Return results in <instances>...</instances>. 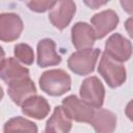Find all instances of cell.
Here are the masks:
<instances>
[{"instance_id": "6da1fadb", "label": "cell", "mask_w": 133, "mask_h": 133, "mask_svg": "<svg viewBox=\"0 0 133 133\" xmlns=\"http://www.w3.org/2000/svg\"><path fill=\"white\" fill-rule=\"evenodd\" d=\"M38 84L42 91L45 94L52 97H59L71 89L72 80L65 71L53 69L48 70L41 75Z\"/></svg>"}, {"instance_id": "7a4b0ae2", "label": "cell", "mask_w": 133, "mask_h": 133, "mask_svg": "<svg viewBox=\"0 0 133 133\" xmlns=\"http://www.w3.org/2000/svg\"><path fill=\"white\" fill-rule=\"evenodd\" d=\"M98 73L111 88L122 86L127 80V71L123 62L112 59L105 52L102 53L98 66Z\"/></svg>"}, {"instance_id": "3957f363", "label": "cell", "mask_w": 133, "mask_h": 133, "mask_svg": "<svg viewBox=\"0 0 133 133\" xmlns=\"http://www.w3.org/2000/svg\"><path fill=\"white\" fill-rule=\"evenodd\" d=\"M99 48L77 50L68 59V68L76 75L86 76L94 72L100 56Z\"/></svg>"}, {"instance_id": "277c9868", "label": "cell", "mask_w": 133, "mask_h": 133, "mask_svg": "<svg viewBox=\"0 0 133 133\" xmlns=\"http://www.w3.org/2000/svg\"><path fill=\"white\" fill-rule=\"evenodd\" d=\"M79 95L81 100H83L95 109H98L101 108L104 104L105 88L97 76H90L82 81Z\"/></svg>"}, {"instance_id": "5b68a950", "label": "cell", "mask_w": 133, "mask_h": 133, "mask_svg": "<svg viewBox=\"0 0 133 133\" xmlns=\"http://www.w3.org/2000/svg\"><path fill=\"white\" fill-rule=\"evenodd\" d=\"M61 107L64 113L72 119L78 123H89L95 108L79 99L75 95H70L61 101Z\"/></svg>"}, {"instance_id": "8992f818", "label": "cell", "mask_w": 133, "mask_h": 133, "mask_svg": "<svg viewBox=\"0 0 133 133\" xmlns=\"http://www.w3.org/2000/svg\"><path fill=\"white\" fill-rule=\"evenodd\" d=\"M76 14V4L74 0H57L50 9L49 21L58 30H63L72 22Z\"/></svg>"}, {"instance_id": "52a82bcc", "label": "cell", "mask_w": 133, "mask_h": 133, "mask_svg": "<svg viewBox=\"0 0 133 133\" xmlns=\"http://www.w3.org/2000/svg\"><path fill=\"white\" fill-rule=\"evenodd\" d=\"M104 52L118 62L128 61L132 55L131 41L119 33H113L106 41Z\"/></svg>"}, {"instance_id": "ba28073f", "label": "cell", "mask_w": 133, "mask_h": 133, "mask_svg": "<svg viewBox=\"0 0 133 133\" xmlns=\"http://www.w3.org/2000/svg\"><path fill=\"white\" fill-rule=\"evenodd\" d=\"M24 29L21 17L15 12L0 14V41L11 43L17 41Z\"/></svg>"}, {"instance_id": "9c48e42d", "label": "cell", "mask_w": 133, "mask_h": 133, "mask_svg": "<svg viewBox=\"0 0 133 133\" xmlns=\"http://www.w3.org/2000/svg\"><path fill=\"white\" fill-rule=\"evenodd\" d=\"M119 22L118 15L112 9H105L90 19L91 26L95 30L97 39H102L108 33L113 31Z\"/></svg>"}, {"instance_id": "30bf717a", "label": "cell", "mask_w": 133, "mask_h": 133, "mask_svg": "<svg viewBox=\"0 0 133 133\" xmlns=\"http://www.w3.org/2000/svg\"><path fill=\"white\" fill-rule=\"evenodd\" d=\"M72 44L77 50L92 48L97 37L91 25L86 22H77L71 30Z\"/></svg>"}, {"instance_id": "8fae6325", "label": "cell", "mask_w": 133, "mask_h": 133, "mask_svg": "<svg viewBox=\"0 0 133 133\" xmlns=\"http://www.w3.org/2000/svg\"><path fill=\"white\" fill-rule=\"evenodd\" d=\"M36 62L39 68L57 65L61 62V56L56 52V44L51 38H43L36 46Z\"/></svg>"}, {"instance_id": "7c38bea8", "label": "cell", "mask_w": 133, "mask_h": 133, "mask_svg": "<svg viewBox=\"0 0 133 133\" xmlns=\"http://www.w3.org/2000/svg\"><path fill=\"white\" fill-rule=\"evenodd\" d=\"M36 91V86L30 76L16 80L7 85V94L10 100L18 106H21L28 97L35 95Z\"/></svg>"}, {"instance_id": "4fadbf2b", "label": "cell", "mask_w": 133, "mask_h": 133, "mask_svg": "<svg viewBox=\"0 0 133 133\" xmlns=\"http://www.w3.org/2000/svg\"><path fill=\"white\" fill-rule=\"evenodd\" d=\"M23 114L34 119H44L50 112V104L46 98L32 95L28 97L21 105Z\"/></svg>"}, {"instance_id": "5bb4252c", "label": "cell", "mask_w": 133, "mask_h": 133, "mask_svg": "<svg viewBox=\"0 0 133 133\" xmlns=\"http://www.w3.org/2000/svg\"><path fill=\"white\" fill-rule=\"evenodd\" d=\"M29 70L23 66L15 57L4 58L0 63V79L7 85L16 80L29 77Z\"/></svg>"}, {"instance_id": "9a60e30c", "label": "cell", "mask_w": 133, "mask_h": 133, "mask_svg": "<svg viewBox=\"0 0 133 133\" xmlns=\"http://www.w3.org/2000/svg\"><path fill=\"white\" fill-rule=\"evenodd\" d=\"M116 123H117L116 115L112 111L108 109L98 108L97 111L95 110L88 124L95 129L96 132L110 133L115 130Z\"/></svg>"}, {"instance_id": "2e32d148", "label": "cell", "mask_w": 133, "mask_h": 133, "mask_svg": "<svg viewBox=\"0 0 133 133\" xmlns=\"http://www.w3.org/2000/svg\"><path fill=\"white\" fill-rule=\"evenodd\" d=\"M72 129V119L64 113L61 106H56L52 115L46 123L45 132L68 133Z\"/></svg>"}, {"instance_id": "e0dca14e", "label": "cell", "mask_w": 133, "mask_h": 133, "mask_svg": "<svg viewBox=\"0 0 133 133\" xmlns=\"http://www.w3.org/2000/svg\"><path fill=\"white\" fill-rule=\"evenodd\" d=\"M16 131H22V132H33L36 133L38 131L36 124L33 122L23 117V116H15L9 118L3 127V132H16Z\"/></svg>"}, {"instance_id": "ac0fdd59", "label": "cell", "mask_w": 133, "mask_h": 133, "mask_svg": "<svg viewBox=\"0 0 133 133\" xmlns=\"http://www.w3.org/2000/svg\"><path fill=\"white\" fill-rule=\"evenodd\" d=\"M14 54L19 61H21L26 65H30L34 61L33 49L28 44H25V43L17 44L14 47Z\"/></svg>"}, {"instance_id": "d6986e66", "label": "cell", "mask_w": 133, "mask_h": 133, "mask_svg": "<svg viewBox=\"0 0 133 133\" xmlns=\"http://www.w3.org/2000/svg\"><path fill=\"white\" fill-rule=\"evenodd\" d=\"M57 0H25L27 7L34 12H46L51 9Z\"/></svg>"}, {"instance_id": "ffe728a7", "label": "cell", "mask_w": 133, "mask_h": 133, "mask_svg": "<svg viewBox=\"0 0 133 133\" xmlns=\"http://www.w3.org/2000/svg\"><path fill=\"white\" fill-rule=\"evenodd\" d=\"M84 2V4L89 7L90 9H98L101 6L107 4L110 0H82Z\"/></svg>"}, {"instance_id": "44dd1931", "label": "cell", "mask_w": 133, "mask_h": 133, "mask_svg": "<svg viewBox=\"0 0 133 133\" xmlns=\"http://www.w3.org/2000/svg\"><path fill=\"white\" fill-rule=\"evenodd\" d=\"M121 5L123 7V9L128 14V15H132L133 12V3L132 0H119Z\"/></svg>"}, {"instance_id": "7402d4cb", "label": "cell", "mask_w": 133, "mask_h": 133, "mask_svg": "<svg viewBox=\"0 0 133 133\" xmlns=\"http://www.w3.org/2000/svg\"><path fill=\"white\" fill-rule=\"evenodd\" d=\"M131 22H132V19L130 18V19H128V20H127V22L125 23V26L127 27V31H128V33H129V35H130V36H132V31H131Z\"/></svg>"}, {"instance_id": "603a6c76", "label": "cell", "mask_w": 133, "mask_h": 133, "mask_svg": "<svg viewBox=\"0 0 133 133\" xmlns=\"http://www.w3.org/2000/svg\"><path fill=\"white\" fill-rule=\"evenodd\" d=\"M5 58V52L3 50V48L0 46V63L2 62V60Z\"/></svg>"}, {"instance_id": "cb8c5ba5", "label": "cell", "mask_w": 133, "mask_h": 133, "mask_svg": "<svg viewBox=\"0 0 133 133\" xmlns=\"http://www.w3.org/2000/svg\"><path fill=\"white\" fill-rule=\"evenodd\" d=\"M3 96H4V91H3V88H2V86L0 85V101L3 99Z\"/></svg>"}]
</instances>
